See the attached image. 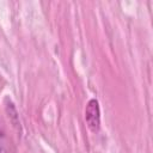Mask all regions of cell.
<instances>
[{"label": "cell", "mask_w": 153, "mask_h": 153, "mask_svg": "<svg viewBox=\"0 0 153 153\" xmlns=\"http://www.w3.org/2000/svg\"><path fill=\"white\" fill-rule=\"evenodd\" d=\"M85 120H86L87 126L91 129V131L96 133L99 130V124H100L99 105L96 99H91L87 103V106L85 109Z\"/></svg>", "instance_id": "obj_1"}]
</instances>
